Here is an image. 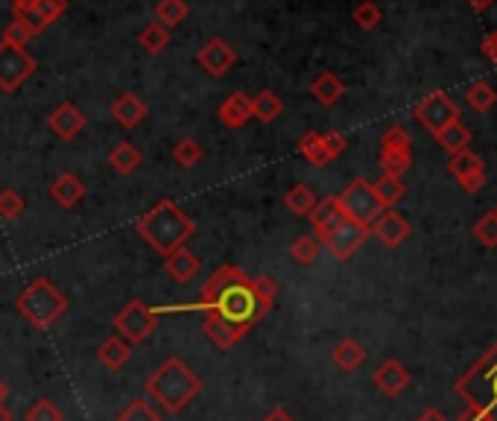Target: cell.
Instances as JSON below:
<instances>
[{
    "mask_svg": "<svg viewBox=\"0 0 497 421\" xmlns=\"http://www.w3.org/2000/svg\"><path fill=\"white\" fill-rule=\"evenodd\" d=\"M263 421H296V418H293L290 413H287V409H284V407H275V409H272V413H270L267 418H263Z\"/></svg>",
    "mask_w": 497,
    "mask_h": 421,
    "instance_id": "cell-47",
    "label": "cell"
},
{
    "mask_svg": "<svg viewBox=\"0 0 497 421\" xmlns=\"http://www.w3.org/2000/svg\"><path fill=\"white\" fill-rule=\"evenodd\" d=\"M196 307L205 316H214L231 331H237L240 337H246L272 310V305L258 296L252 275H246L240 267H231V263L219 267L202 284V296H199Z\"/></svg>",
    "mask_w": 497,
    "mask_h": 421,
    "instance_id": "cell-1",
    "label": "cell"
},
{
    "mask_svg": "<svg viewBox=\"0 0 497 421\" xmlns=\"http://www.w3.org/2000/svg\"><path fill=\"white\" fill-rule=\"evenodd\" d=\"M284 112V103L281 97L275 91H261L258 97H252V117H258L261 124H272L275 117H278Z\"/></svg>",
    "mask_w": 497,
    "mask_h": 421,
    "instance_id": "cell-28",
    "label": "cell"
},
{
    "mask_svg": "<svg viewBox=\"0 0 497 421\" xmlns=\"http://www.w3.org/2000/svg\"><path fill=\"white\" fill-rule=\"evenodd\" d=\"M252 284H255L258 296L263 298V302L275 305V296H278V284H275L270 275H258V279H252Z\"/></svg>",
    "mask_w": 497,
    "mask_h": 421,
    "instance_id": "cell-45",
    "label": "cell"
},
{
    "mask_svg": "<svg viewBox=\"0 0 497 421\" xmlns=\"http://www.w3.org/2000/svg\"><path fill=\"white\" fill-rule=\"evenodd\" d=\"M21 214H24V196H21L18 191L0 193V219H4V223H13V219H18Z\"/></svg>",
    "mask_w": 497,
    "mask_h": 421,
    "instance_id": "cell-40",
    "label": "cell"
},
{
    "mask_svg": "<svg viewBox=\"0 0 497 421\" xmlns=\"http://www.w3.org/2000/svg\"><path fill=\"white\" fill-rule=\"evenodd\" d=\"M439 143H441V150H448L450 155H457L462 150H468V143H471V132L466 124H459V120H454V124H448L445 129L439 132Z\"/></svg>",
    "mask_w": 497,
    "mask_h": 421,
    "instance_id": "cell-29",
    "label": "cell"
},
{
    "mask_svg": "<svg viewBox=\"0 0 497 421\" xmlns=\"http://www.w3.org/2000/svg\"><path fill=\"white\" fill-rule=\"evenodd\" d=\"M115 328H117V337H124L129 346H138V342L150 339L152 331L159 328V310L143 305L141 298H132L129 305L117 310Z\"/></svg>",
    "mask_w": 497,
    "mask_h": 421,
    "instance_id": "cell-6",
    "label": "cell"
},
{
    "mask_svg": "<svg viewBox=\"0 0 497 421\" xmlns=\"http://www.w3.org/2000/svg\"><path fill=\"white\" fill-rule=\"evenodd\" d=\"M374 386L383 392V395H401L407 386H410V372L404 369V363H398V360H386L381 363V369L374 372Z\"/></svg>",
    "mask_w": 497,
    "mask_h": 421,
    "instance_id": "cell-20",
    "label": "cell"
},
{
    "mask_svg": "<svg viewBox=\"0 0 497 421\" xmlns=\"http://www.w3.org/2000/svg\"><path fill=\"white\" fill-rule=\"evenodd\" d=\"M138 44L150 53V56H159V53L170 47V30L161 27L159 21H152V24H147L138 32Z\"/></svg>",
    "mask_w": 497,
    "mask_h": 421,
    "instance_id": "cell-27",
    "label": "cell"
},
{
    "mask_svg": "<svg viewBox=\"0 0 497 421\" xmlns=\"http://www.w3.org/2000/svg\"><path fill=\"white\" fill-rule=\"evenodd\" d=\"M85 124H88L85 115L73 103H59L53 108V115L47 117V129L62 141H73L85 129Z\"/></svg>",
    "mask_w": 497,
    "mask_h": 421,
    "instance_id": "cell-14",
    "label": "cell"
},
{
    "mask_svg": "<svg viewBox=\"0 0 497 421\" xmlns=\"http://www.w3.org/2000/svg\"><path fill=\"white\" fill-rule=\"evenodd\" d=\"M311 94H313V99L319 106H337L342 99V94H346V85H342V80L337 73L322 71L311 82Z\"/></svg>",
    "mask_w": 497,
    "mask_h": 421,
    "instance_id": "cell-22",
    "label": "cell"
},
{
    "mask_svg": "<svg viewBox=\"0 0 497 421\" xmlns=\"http://www.w3.org/2000/svg\"><path fill=\"white\" fill-rule=\"evenodd\" d=\"M152 13H156V21L161 27L170 30V27H179L182 21L187 18V4L184 0H159Z\"/></svg>",
    "mask_w": 497,
    "mask_h": 421,
    "instance_id": "cell-31",
    "label": "cell"
},
{
    "mask_svg": "<svg viewBox=\"0 0 497 421\" xmlns=\"http://www.w3.org/2000/svg\"><path fill=\"white\" fill-rule=\"evenodd\" d=\"M450 176L466 187L468 193H477L485 182V164L480 155H474L471 150H462L457 155H450Z\"/></svg>",
    "mask_w": 497,
    "mask_h": 421,
    "instance_id": "cell-13",
    "label": "cell"
},
{
    "mask_svg": "<svg viewBox=\"0 0 497 421\" xmlns=\"http://www.w3.org/2000/svg\"><path fill=\"white\" fill-rule=\"evenodd\" d=\"M50 199L56 205L62 208H73V205H80L82 199H85V185L80 176H73V173H62L56 176V182L50 185Z\"/></svg>",
    "mask_w": 497,
    "mask_h": 421,
    "instance_id": "cell-21",
    "label": "cell"
},
{
    "mask_svg": "<svg viewBox=\"0 0 497 421\" xmlns=\"http://www.w3.org/2000/svg\"><path fill=\"white\" fill-rule=\"evenodd\" d=\"M150 115V108L147 103L138 97V94H120L115 103H112V117H115V124H120L124 129H135L138 124H143V117Z\"/></svg>",
    "mask_w": 497,
    "mask_h": 421,
    "instance_id": "cell-18",
    "label": "cell"
},
{
    "mask_svg": "<svg viewBox=\"0 0 497 421\" xmlns=\"http://www.w3.org/2000/svg\"><path fill=\"white\" fill-rule=\"evenodd\" d=\"M135 228L161 258H167L170 252L182 249L184 243L193 237L196 223L173 202V199H159V202L138 219Z\"/></svg>",
    "mask_w": 497,
    "mask_h": 421,
    "instance_id": "cell-2",
    "label": "cell"
},
{
    "mask_svg": "<svg viewBox=\"0 0 497 421\" xmlns=\"http://www.w3.org/2000/svg\"><path fill=\"white\" fill-rule=\"evenodd\" d=\"M468 4H471L474 9H477V13H485V9H489V6L494 4V0H468Z\"/></svg>",
    "mask_w": 497,
    "mask_h": 421,
    "instance_id": "cell-50",
    "label": "cell"
},
{
    "mask_svg": "<svg viewBox=\"0 0 497 421\" xmlns=\"http://www.w3.org/2000/svg\"><path fill=\"white\" fill-rule=\"evenodd\" d=\"M381 168H383V176H395V179H401V176L413 168V155L410 150H381Z\"/></svg>",
    "mask_w": 497,
    "mask_h": 421,
    "instance_id": "cell-33",
    "label": "cell"
},
{
    "mask_svg": "<svg viewBox=\"0 0 497 421\" xmlns=\"http://www.w3.org/2000/svg\"><path fill=\"white\" fill-rule=\"evenodd\" d=\"M30 4H32V0H13V9H24Z\"/></svg>",
    "mask_w": 497,
    "mask_h": 421,
    "instance_id": "cell-53",
    "label": "cell"
},
{
    "mask_svg": "<svg viewBox=\"0 0 497 421\" xmlns=\"http://www.w3.org/2000/svg\"><path fill=\"white\" fill-rule=\"evenodd\" d=\"M39 68V62L24 47H13V44L0 41V91L13 94L24 85L32 71Z\"/></svg>",
    "mask_w": 497,
    "mask_h": 421,
    "instance_id": "cell-8",
    "label": "cell"
},
{
    "mask_svg": "<svg viewBox=\"0 0 497 421\" xmlns=\"http://www.w3.org/2000/svg\"><path fill=\"white\" fill-rule=\"evenodd\" d=\"M199 392H202V378L179 357H167L147 378V395L170 416L182 413Z\"/></svg>",
    "mask_w": 497,
    "mask_h": 421,
    "instance_id": "cell-3",
    "label": "cell"
},
{
    "mask_svg": "<svg viewBox=\"0 0 497 421\" xmlns=\"http://www.w3.org/2000/svg\"><path fill=\"white\" fill-rule=\"evenodd\" d=\"M369 226H360V223H351V219H342V223L337 228H330L328 235L319 240L322 246L330 252V258L337 261H348L351 254H355L363 243L369 240Z\"/></svg>",
    "mask_w": 497,
    "mask_h": 421,
    "instance_id": "cell-10",
    "label": "cell"
},
{
    "mask_svg": "<svg viewBox=\"0 0 497 421\" xmlns=\"http://www.w3.org/2000/svg\"><path fill=\"white\" fill-rule=\"evenodd\" d=\"M311 223H313V231H316V240H322L330 228H337L342 219H346V214H342V208L337 202V196H325V199H316V205L311 214Z\"/></svg>",
    "mask_w": 497,
    "mask_h": 421,
    "instance_id": "cell-19",
    "label": "cell"
},
{
    "mask_svg": "<svg viewBox=\"0 0 497 421\" xmlns=\"http://www.w3.org/2000/svg\"><path fill=\"white\" fill-rule=\"evenodd\" d=\"M416 120L422 124L424 129H430L433 135H439L441 129H445L448 124H454V120H459V108L457 103L450 99L448 94H441V91H433V94H427L422 103L416 106Z\"/></svg>",
    "mask_w": 497,
    "mask_h": 421,
    "instance_id": "cell-9",
    "label": "cell"
},
{
    "mask_svg": "<svg viewBox=\"0 0 497 421\" xmlns=\"http://www.w3.org/2000/svg\"><path fill=\"white\" fill-rule=\"evenodd\" d=\"M330 357H334V363L339 365L342 372H357L363 363H366V348L360 346L357 339H342L339 346L330 351Z\"/></svg>",
    "mask_w": 497,
    "mask_h": 421,
    "instance_id": "cell-25",
    "label": "cell"
},
{
    "mask_svg": "<svg viewBox=\"0 0 497 421\" xmlns=\"http://www.w3.org/2000/svg\"><path fill=\"white\" fill-rule=\"evenodd\" d=\"M298 155L307 159V164H313V168H328L330 155L325 152L322 132H307V135H302V141H298Z\"/></svg>",
    "mask_w": 497,
    "mask_h": 421,
    "instance_id": "cell-26",
    "label": "cell"
},
{
    "mask_svg": "<svg viewBox=\"0 0 497 421\" xmlns=\"http://www.w3.org/2000/svg\"><path fill=\"white\" fill-rule=\"evenodd\" d=\"M32 39H36V32H32L21 18H13V24H6L4 39H0V41H6V44H13V47H24L27 50V44Z\"/></svg>",
    "mask_w": 497,
    "mask_h": 421,
    "instance_id": "cell-39",
    "label": "cell"
},
{
    "mask_svg": "<svg viewBox=\"0 0 497 421\" xmlns=\"http://www.w3.org/2000/svg\"><path fill=\"white\" fill-rule=\"evenodd\" d=\"M319 249H322V243H319L313 235H302V237L293 240L290 258H293L296 263H302V267H311V263L319 258Z\"/></svg>",
    "mask_w": 497,
    "mask_h": 421,
    "instance_id": "cell-34",
    "label": "cell"
},
{
    "mask_svg": "<svg viewBox=\"0 0 497 421\" xmlns=\"http://www.w3.org/2000/svg\"><path fill=\"white\" fill-rule=\"evenodd\" d=\"M474 235H477V240L483 243V246H497V214L492 210V214H485L477 219V226H474Z\"/></svg>",
    "mask_w": 497,
    "mask_h": 421,
    "instance_id": "cell-43",
    "label": "cell"
},
{
    "mask_svg": "<svg viewBox=\"0 0 497 421\" xmlns=\"http://www.w3.org/2000/svg\"><path fill=\"white\" fill-rule=\"evenodd\" d=\"M15 310L36 331H47L53 322H59L68 310V298L59 290L56 284L47 279H36L24 293L15 298Z\"/></svg>",
    "mask_w": 497,
    "mask_h": 421,
    "instance_id": "cell-5",
    "label": "cell"
},
{
    "mask_svg": "<svg viewBox=\"0 0 497 421\" xmlns=\"http://www.w3.org/2000/svg\"><path fill=\"white\" fill-rule=\"evenodd\" d=\"M117 421H161V413L147 401V398H135V401L117 416Z\"/></svg>",
    "mask_w": 497,
    "mask_h": 421,
    "instance_id": "cell-37",
    "label": "cell"
},
{
    "mask_svg": "<svg viewBox=\"0 0 497 421\" xmlns=\"http://www.w3.org/2000/svg\"><path fill=\"white\" fill-rule=\"evenodd\" d=\"M457 421H485V416L480 413V409H474V407H468L466 413H462Z\"/></svg>",
    "mask_w": 497,
    "mask_h": 421,
    "instance_id": "cell-48",
    "label": "cell"
},
{
    "mask_svg": "<svg viewBox=\"0 0 497 421\" xmlns=\"http://www.w3.org/2000/svg\"><path fill=\"white\" fill-rule=\"evenodd\" d=\"M0 421H13V413L6 409V404H0Z\"/></svg>",
    "mask_w": 497,
    "mask_h": 421,
    "instance_id": "cell-52",
    "label": "cell"
},
{
    "mask_svg": "<svg viewBox=\"0 0 497 421\" xmlns=\"http://www.w3.org/2000/svg\"><path fill=\"white\" fill-rule=\"evenodd\" d=\"M466 99H468L471 108H477V112H489V108L497 103V91L485 80H477V82L468 85Z\"/></svg>",
    "mask_w": 497,
    "mask_h": 421,
    "instance_id": "cell-35",
    "label": "cell"
},
{
    "mask_svg": "<svg viewBox=\"0 0 497 421\" xmlns=\"http://www.w3.org/2000/svg\"><path fill=\"white\" fill-rule=\"evenodd\" d=\"M351 18H355V24H357L360 30H374V27L381 24L383 13H381V6L374 4V0H363V4L355 6V13H351Z\"/></svg>",
    "mask_w": 497,
    "mask_h": 421,
    "instance_id": "cell-38",
    "label": "cell"
},
{
    "mask_svg": "<svg viewBox=\"0 0 497 421\" xmlns=\"http://www.w3.org/2000/svg\"><path fill=\"white\" fill-rule=\"evenodd\" d=\"M284 205L290 208L296 217H307L316 205V193L307 185H293L284 196Z\"/></svg>",
    "mask_w": 497,
    "mask_h": 421,
    "instance_id": "cell-30",
    "label": "cell"
},
{
    "mask_svg": "<svg viewBox=\"0 0 497 421\" xmlns=\"http://www.w3.org/2000/svg\"><path fill=\"white\" fill-rule=\"evenodd\" d=\"M97 360L106 365V369H112V372H117V369H124V365L132 360V346L124 339V337H108V339H103V346H99V351H97Z\"/></svg>",
    "mask_w": 497,
    "mask_h": 421,
    "instance_id": "cell-23",
    "label": "cell"
},
{
    "mask_svg": "<svg viewBox=\"0 0 497 421\" xmlns=\"http://www.w3.org/2000/svg\"><path fill=\"white\" fill-rule=\"evenodd\" d=\"M322 143H325V152L330 155V161L346 152V147H348V141L342 132H322Z\"/></svg>",
    "mask_w": 497,
    "mask_h": 421,
    "instance_id": "cell-44",
    "label": "cell"
},
{
    "mask_svg": "<svg viewBox=\"0 0 497 421\" xmlns=\"http://www.w3.org/2000/svg\"><path fill=\"white\" fill-rule=\"evenodd\" d=\"M480 53L489 62H494L497 64V30L494 32H489V36H485L483 41H480Z\"/></svg>",
    "mask_w": 497,
    "mask_h": 421,
    "instance_id": "cell-46",
    "label": "cell"
},
{
    "mask_svg": "<svg viewBox=\"0 0 497 421\" xmlns=\"http://www.w3.org/2000/svg\"><path fill=\"white\" fill-rule=\"evenodd\" d=\"M381 147H383V150L401 152V150H410V147H413V138H410V132H407L404 126H390V129L383 132Z\"/></svg>",
    "mask_w": 497,
    "mask_h": 421,
    "instance_id": "cell-42",
    "label": "cell"
},
{
    "mask_svg": "<svg viewBox=\"0 0 497 421\" xmlns=\"http://www.w3.org/2000/svg\"><path fill=\"white\" fill-rule=\"evenodd\" d=\"M369 231L383 243V246L395 249L407 240V235H410V223H407L398 210H383V214L369 226Z\"/></svg>",
    "mask_w": 497,
    "mask_h": 421,
    "instance_id": "cell-15",
    "label": "cell"
},
{
    "mask_svg": "<svg viewBox=\"0 0 497 421\" xmlns=\"http://www.w3.org/2000/svg\"><path fill=\"white\" fill-rule=\"evenodd\" d=\"M418 421H448L445 416L439 413V409H424L422 416H418Z\"/></svg>",
    "mask_w": 497,
    "mask_h": 421,
    "instance_id": "cell-49",
    "label": "cell"
},
{
    "mask_svg": "<svg viewBox=\"0 0 497 421\" xmlns=\"http://www.w3.org/2000/svg\"><path fill=\"white\" fill-rule=\"evenodd\" d=\"M372 191H374V196H378V202L383 208H392L398 199L407 193V187H404L401 179H395V176H381V179L372 185Z\"/></svg>",
    "mask_w": 497,
    "mask_h": 421,
    "instance_id": "cell-32",
    "label": "cell"
},
{
    "mask_svg": "<svg viewBox=\"0 0 497 421\" xmlns=\"http://www.w3.org/2000/svg\"><path fill=\"white\" fill-rule=\"evenodd\" d=\"M217 117L226 129H243L252 120V97L243 91L228 94L223 103H219Z\"/></svg>",
    "mask_w": 497,
    "mask_h": 421,
    "instance_id": "cell-16",
    "label": "cell"
},
{
    "mask_svg": "<svg viewBox=\"0 0 497 421\" xmlns=\"http://www.w3.org/2000/svg\"><path fill=\"white\" fill-rule=\"evenodd\" d=\"M164 270H167V275L176 284H187L191 279H196L199 270H202V258L193 254L187 246H182L164 258Z\"/></svg>",
    "mask_w": 497,
    "mask_h": 421,
    "instance_id": "cell-17",
    "label": "cell"
},
{
    "mask_svg": "<svg viewBox=\"0 0 497 421\" xmlns=\"http://www.w3.org/2000/svg\"><path fill=\"white\" fill-rule=\"evenodd\" d=\"M202 155H205L202 147H199V141H193V138H182L173 147V161L179 164V168H184V170L196 168V164L202 161Z\"/></svg>",
    "mask_w": 497,
    "mask_h": 421,
    "instance_id": "cell-36",
    "label": "cell"
},
{
    "mask_svg": "<svg viewBox=\"0 0 497 421\" xmlns=\"http://www.w3.org/2000/svg\"><path fill=\"white\" fill-rule=\"evenodd\" d=\"M27 421H64V413L50 401V398H39V401L27 409Z\"/></svg>",
    "mask_w": 497,
    "mask_h": 421,
    "instance_id": "cell-41",
    "label": "cell"
},
{
    "mask_svg": "<svg viewBox=\"0 0 497 421\" xmlns=\"http://www.w3.org/2000/svg\"><path fill=\"white\" fill-rule=\"evenodd\" d=\"M196 62L208 76L219 80V76H226L237 64V53L226 39H211V41H205L202 47H199Z\"/></svg>",
    "mask_w": 497,
    "mask_h": 421,
    "instance_id": "cell-11",
    "label": "cell"
},
{
    "mask_svg": "<svg viewBox=\"0 0 497 421\" xmlns=\"http://www.w3.org/2000/svg\"><path fill=\"white\" fill-rule=\"evenodd\" d=\"M108 164H112V170L120 173V176H132L135 173L141 164H143V155L141 150L135 147V143L129 141H120L117 147L108 152Z\"/></svg>",
    "mask_w": 497,
    "mask_h": 421,
    "instance_id": "cell-24",
    "label": "cell"
},
{
    "mask_svg": "<svg viewBox=\"0 0 497 421\" xmlns=\"http://www.w3.org/2000/svg\"><path fill=\"white\" fill-rule=\"evenodd\" d=\"M457 395L480 409L485 421H497V342L457 381Z\"/></svg>",
    "mask_w": 497,
    "mask_h": 421,
    "instance_id": "cell-4",
    "label": "cell"
},
{
    "mask_svg": "<svg viewBox=\"0 0 497 421\" xmlns=\"http://www.w3.org/2000/svg\"><path fill=\"white\" fill-rule=\"evenodd\" d=\"M337 202L342 208V214L351 223H360V226H372L374 219L383 214V205L378 202V196L372 191V182L366 179H355L346 191L337 196Z\"/></svg>",
    "mask_w": 497,
    "mask_h": 421,
    "instance_id": "cell-7",
    "label": "cell"
},
{
    "mask_svg": "<svg viewBox=\"0 0 497 421\" xmlns=\"http://www.w3.org/2000/svg\"><path fill=\"white\" fill-rule=\"evenodd\" d=\"M64 13H68V0H32L30 6L15 9V18L24 21V24L39 36V32H44L50 24H56Z\"/></svg>",
    "mask_w": 497,
    "mask_h": 421,
    "instance_id": "cell-12",
    "label": "cell"
},
{
    "mask_svg": "<svg viewBox=\"0 0 497 421\" xmlns=\"http://www.w3.org/2000/svg\"><path fill=\"white\" fill-rule=\"evenodd\" d=\"M6 398H9V386L0 381V404H6Z\"/></svg>",
    "mask_w": 497,
    "mask_h": 421,
    "instance_id": "cell-51",
    "label": "cell"
},
{
    "mask_svg": "<svg viewBox=\"0 0 497 421\" xmlns=\"http://www.w3.org/2000/svg\"><path fill=\"white\" fill-rule=\"evenodd\" d=\"M494 214H497V208H494Z\"/></svg>",
    "mask_w": 497,
    "mask_h": 421,
    "instance_id": "cell-54",
    "label": "cell"
}]
</instances>
